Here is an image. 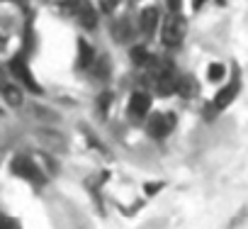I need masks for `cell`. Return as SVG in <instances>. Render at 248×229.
Masks as SVG:
<instances>
[{"label": "cell", "mask_w": 248, "mask_h": 229, "mask_svg": "<svg viewBox=\"0 0 248 229\" xmlns=\"http://www.w3.org/2000/svg\"><path fill=\"white\" fill-rule=\"evenodd\" d=\"M185 32H187V25H185L180 13H168V17L161 22V42L168 49L180 47L183 39H185Z\"/></svg>", "instance_id": "obj_1"}, {"label": "cell", "mask_w": 248, "mask_h": 229, "mask_svg": "<svg viewBox=\"0 0 248 229\" xmlns=\"http://www.w3.org/2000/svg\"><path fill=\"white\" fill-rule=\"evenodd\" d=\"M10 71H13L15 81H17L22 88H27V90H32V93H42V88H39V83L34 81V73L30 71V66H27L25 56H20V54H17V56L10 61Z\"/></svg>", "instance_id": "obj_2"}, {"label": "cell", "mask_w": 248, "mask_h": 229, "mask_svg": "<svg viewBox=\"0 0 248 229\" xmlns=\"http://www.w3.org/2000/svg\"><path fill=\"white\" fill-rule=\"evenodd\" d=\"M151 93L146 90H137L129 95V102H127V112H129V117L132 120H146L149 117V112H151Z\"/></svg>", "instance_id": "obj_3"}, {"label": "cell", "mask_w": 248, "mask_h": 229, "mask_svg": "<svg viewBox=\"0 0 248 229\" xmlns=\"http://www.w3.org/2000/svg\"><path fill=\"white\" fill-rule=\"evenodd\" d=\"M173 130H175V117H173V114H166V112L151 114L149 122H146V132H149L154 139H163V137H168Z\"/></svg>", "instance_id": "obj_4"}, {"label": "cell", "mask_w": 248, "mask_h": 229, "mask_svg": "<svg viewBox=\"0 0 248 229\" xmlns=\"http://www.w3.org/2000/svg\"><path fill=\"white\" fill-rule=\"evenodd\" d=\"M238 90H241V81H238V76H233V78L226 81V83L219 88V93L214 95V100H212V110H214V112H221L224 107H229V105L233 102V98L238 95Z\"/></svg>", "instance_id": "obj_5"}, {"label": "cell", "mask_w": 248, "mask_h": 229, "mask_svg": "<svg viewBox=\"0 0 248 229\" xmlns=\"http://www.w3.org/2000/svg\"><path fill=\"white\" fill-rule=\"evenodd\" d=\"M13 173L20 176V178H25V180H34V183L42 178L39 166H37L30 156H15V159H13Z\"/></svg>", "instance_id": "obj_6"}, {"label": "cell", "mask_w": 248, "mask_h": 229, "mask_svg": "<svg viewBox=\"0 0 248 229\" xmlns=\"http://www.w3.org/2000/svg\"><path fill=\"white\" fill-rule=\"evenodd\" d=\"M161 13H158V8L156 5H149V8H144L141 10V15H139V30H141V34L144 37H154L156 34V30L161 27Z\"/></svg>", "instance_id": "obj_7"}, {"label": "cell", "mask_w": 248, "mask_h": 229, "mask_svg": "<svg viewBox=\"0 0 248 229\" xmlns=\"http://www.w3.org/2000/svg\"><path fill=\"white\" fill-rule=\"evenodd\" d=\"M73 13H76L78 22H80L85 30H93V27H95L97 13H95V8L88 3V0H76V3H73Z\"/></svg>", "instance_id": "obj_8"}, {"label": "cell", "mask_w": 248, "mask_h": 229, "mask_svg": "<svg viewBox=\"0 0 248 229\" xmlns=\"http://www.w3.org/2000/svg\"><path fill=\"white\" fill-rule=\"evenodd\" d=\"M0 95H3L5 102L13 105V107L22 105V85L20 83H3L0 85Z\"/></svg>", "instance_id": "obj_9"}, {"label": "cell", "mask_w": 248, "mask_h": 229, "mask_svg": "<svg viewBox=\"0 0 248 229\" xmlns=\"http://www.w3.org/2000/svg\"><path fill=\"white\" fill-rule=\"evenodd\" d=\"M95 61H97V56H95L93 47H90L85 39H80V42H78V66H80V68H88V66L95 64Z\"/></svg>", "instance_id": "obj_10"}, {"label": "cell", "mask_w": 248, "mask_h": 229, "mask_svg": "<svg viewBox=\"0 0 248 229\" xmlns=\"http://www.w3.org/2000/svg\"><path fill=\"white\" fill-rule=\"evenodd\" d=\"M224 78H226V66L219 64V61L209 64V68H207V81H212V83H221Z\"/></svg>", "instance_id": "obj_11"}, {"label": "cell", "mask_w": 248, "mask_h": 229, "mask_svg": "<svg viewBox=\"0 0 248 229\" xmlns=\"http://www.w3.org/2000/svg\"><path fill=\"white\" fill-rule=\"evenodd\" d=\"M132 59H134V64H139V66H146V64L154 61V56H151L144 47H137V49L132 51Z\"/></svg>", "instance_id": "obj_12"}, {"label": "cell", "mask_w": 248, "mask_h": 229, "mask_svg": "<svg viewBox=\"0 0 248 229\" xmlns=\"http://www.w3.org/2000/svg\"><path fill=\"white\" fill-rule=\"evenodd\" d=\"M0 229H22V227L17 224V219H13L8 214H0Z\"/></svg>", "instance_id": "obj_13"}, {"label": "cell", "mask_w": 248, "mask_h": 229, "mask_svg": "<svg viewBox=\"0 0 248 229\" xmlns=\"http://www.w3.org/2000/svg\"><path fill=\"white\" fill-rule=\"evenodd\" d=\"M166 5H168V10H170V13H180L183 0H166Z\"/></svg>", "instance_id": "obj_14"}, {"label": "cell", "mask_w": 248, "mask_h": 229, "mask_svg": "<svg viewBox=\"0 0 248 229\" xmlns=\"http://www.w3.org/2000/svg\"><path fill=\"white\" fill-rule=\"evenodd\" d=\"M204 3H207V0H192V8H195V10H202Z\"/></svg>", "instance_id": "obj_15"}]
</instances>
